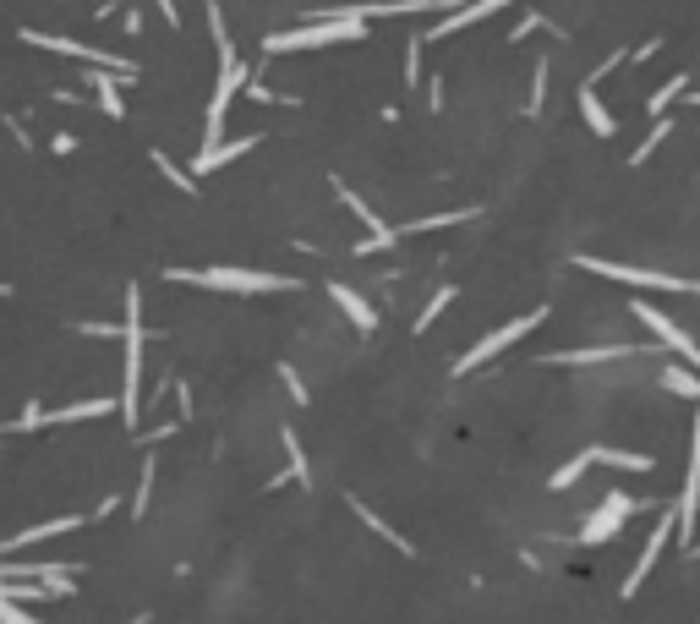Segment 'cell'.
I'll return each instance as SVG.
<instances>
[{"label": "cell", "mask_w": 700, "mask_h": 624, "mask_svg": "<svg viewBox=\"0 0 700 624\" xmlns=\"http://www.w3.org/2000/svg\"><path fill=\"white\" fill-rule=\"evenodd\" d=\"M367 39V22L361 17H312L290 33H268L263 55H290V50H323V44H356Z\"/></svg>", "instance_id": "cell-1"}, {"label": "cell", "mask_w": 700, "mask_h": 624, "mask_svg": "<svg viewBox=\"0 0 700 624\" xmlns=\"http://www.w3.org/2000/svg\"><path fill=\"white\" fill-rule=\"evenodd\" d=\"M121 340H126L121 416H126V427H137V406H143V291H137V285H126V323H121Z\"/></svg>", "instance_id": "cell-2"}, {"label": "cell", "mask_w": 700, "mask_h": 624, "mask_svg": "<svg viewBox=\"0 0 700 624\" xmlns=\"http://www.w3.org/2000/svg\"><path fill=\"white\" fill-rule=\"evenodd\" d=\"M170 280L203 285V291H296L290 274H263V269H170Z\"/></svg>", "instance_id": "cell-3"}, {"label": "cell", "mask_w": 700, "mask_h": 624, "mask_svg": "<svg viewBox=\"0 0 700 624\" xmlns=\"http://www.w3.org/2000/svg\"><path fill=\"white\" fill-rule=\"evenodd\" d=\"M580 269L586 274H608V280H624V285H646V291H690L700 296V280H684V274H657V269H629V263H608V258H591L580 252Z\"/></svg>", "instance_id": "cell-4"}, {"label": "cell", "mask_w": 700, "mask_h": 624, "mask_svg": "<svg viewBox=\"0 0 700 624\" xmlns=\"http://www.w3.org/2000/svg\"><path fill=\"white\" fill-rule=\"evenodd\" d=\"M547 318V307H536V312H525V318H515V323H504V329H493V334H487V340H476L471 345V351H465L460 356V362H454V373H476V367H482V362H493V356L498 351H509V345H515V340H525V334H531L536 329V323H542Z\"/></svg>", "instance_id": "cell-5"}, {"label": "cell", "mask_w": 700, "mask_h": 624, "mask_svg": "<svg viewBox=\"0 0 700 624\" xmlns=\"http://www.w3.org/2000/svg\"><path fill=\"white\" fill-rule=\"evenodd\" d=\"M586 466H624V471H651V455H635V449H586V455H575L564 471H553V488H575L580 477H586Z\"/></svg>", "instance_id": "cell-6"}, {"label": "cell", "mask_w": 700, "mask_h": 624, "mask_svg": "<svg viewBox=\"0 0 700 624\" xmlns=\"http://www.w3.org/2000/svg\"><path fill=\"white\" fill-rule=\"evenodd\" d=\"M247 83V66L230 55V61H219V88H214V99H208V126H203V148H214L219 143V132H225V115H230V99H236V88Z\"/></svg>", "instance_id": "cell-7"}, {"label": "cell", "mask_w": 700, "mask_h": 624, "mask_svg": "<svg viewBox=\"0 0 700 624\" xmlns=\"http://www.w3.org/2000/svg\"><path fill=\"white\" fill-rule=\"evenodd\" d=\"M640 504L629 499V493H608V499H602V510L586 520V526H580V542H591V548H597V542H608V537H618V531H624V520L635 515Z\"/></svg>", "instance_id": "cell-8"}, {"label": "cell", "mask_w": 700, "mask_h": 624, "mask_svg": "<svg viewBox=\"0 0 700 624\" xmlns=\"http://www.w3.org/2000/svg\"><path fill=\"white\" fill-rule=\"evenodd\" d=\"M635 318H640V323H646V329H651V334H657V340H662V345H668V351H679V356H684V362H690V367H695V373H700V345H695V340H690V334H684V329H679V323H673V318H662V312H657V307H646V302H635Z\"/></svg>", "instance_id": "cell-9"}, {"label": "cell", "mask_w": 700, "mask_h": 624, "mask_svg": "<svg viewBox=\"0 0 700 624\" xmlns=\"http://www.w3.org/2000/svg\"><path fill=\"white\" fill-rule=\"evenodd\" d=\"M673 531H679V515H673V504H668V515H662V520H657V531L646 537V553H640V559H635V570H629L624 597H635L640 586H646V575L657 570V559H662V548H668V537H673Z\"/></svg>", "instance_id": "cell-10"}, {"label": "cell", "mask_w": 700, "mask_h": 624, "mask_svg": "<svg viewBox=\"0 0 700 624\" xmlns=\"http://www.w3.org/2000/svg\"><path fill=\"white\" fill-rule=\"evenodd\" d=\"M509 0H471V6H454L449 17L438 22L433 33H422V44H438V39H449V33H460V28H471V22H482V17H493V11H504Z\"/></svg>", "instance_id": "cell-11"}, {"label": "cell", "mask_w": 700, "mask_h": 624, "mask_svg": "<svg viewBox=\"0 0 700 624\" xmlns=\"http://www.w3.org/2000/svg\"><path fill=\"white\" fill-rule=\"evenodd\" d=\"M651 351V345H591V351H553L547 362L558 367H586V362H618V356H640Z\"/></svg>", "instance_id": "cell-12"}, {"label": "cell", "mask_w": 700, "mask_h": 624, "mask_svg": "<svg viewBox=\"0 0 700 624\" xmlns=\"http://www.w3.org/2000/svg\"><path fill=\"white\" fill-rule=\"evenodd\" d=\"M77 526H83V515H61V520H44V526H28L22 537L0 542V559H6V553H17V548H33V542H44V537H61V531H77Z\"/></svg>", "instance_id": "cell-13"}, {"label": "cell", "mask_w": 700, "mask_h": 624, "mask_svg": "<svg viewBox=\"0 0 700 624\" xmlns=\"http://www.w3.org/2000/svg\"><path fill=\"white\" fill-rule=\"evenodd\" d=\"M329 296H334V302H340V307H345V318H350V323H356V329H361V334H372V329H378V312H372L367 302H361V296H356V291H350V285H329Z\"/></svg>", "instance_id": "cell-14"}, {"label": "cell", "mask_w": 700, "mask_h": 624, "mask_svg": "<svg viewBox=\"0 0 700 624\" xmlns=\"http://www.w3.org/2000/svg\"><path fill=\"white\" fill-rule=\"evenodd\" d=\"M247 148H258V137H236V143L203 148V154H197V176H208V170H219V165H230V159H241Z\"/></svg>", "instance_id": "cell-15"}, {"label": "cell", "mask_w": 700, "mask_h": 624, "mask_svg": "<svg viewBox=\"0 0 700 624\" xmlns=\"http://www.w3.org/2000/svg\"><path fill=\"white\" fill-rule=\"evenodd\" d=\"M580 115L591 121V132H597V137H613V115H608V104L597 99V83L580 88Z\"/></svg>", "instance_id": "cell-16"}, {"label": "cell", "mask_w": 700, "mask_h": 624, "mask_svg": "<svg viewBox=\"0 0 700 624\" xmlns=\"http://www.w3.org/2000/svg\"><path fill=\"white\" fill-rule=\"evenodd\" d=\"M662 389H673L684 400H700V373L695 367H662Z\"/></svg>", "instance_id": "cell-17"}, {"label": "cell", "mask_w": 700, "mask_h": 624, "mask_svg": "<svg viewBox=\"0 0 700 624\" xmlns=\"http://www.w3.org/2000/svg\"><path fill=\"white\" fill-rule=\"evenodd\" d=\"M684 88H690V72L668 77V83H662L657 94H651V104H646V110H651V115H668V104H673V99H684Z\"/></svg>", "instance_id": "cell-18"}, {"label": "cell", "mask_w": 700, "mask_h": 624, "mask_svg": "<svg viewBox=\"0 0 700 624\" xmlns=\"http://www.w3.org/2000/svg\"><path fill=\"white\" fill-rule=\"evenodd\" d=\"M668 132H673V121H668V115H657V121H651V132H646V143L635 148V159H629V165H646V159L662 148V137H668Z\"/></svg>", "instance_id": "cell-19"}, {"label": "cell", "mask_w": 700, "mask_h": 624, "mask_svg": "<svg viewBox=\"0 0 700 624\" xmlns=\"http://www.w3.org/2000/svg\"><path fill=\"white\" fill-rule=\"evenodd\" d=\"M449 302H454V285H443V291L433 296V302H427V312H422V318H416V329H427V323H433V318H438V312L449 307Z\"/></svg>", "instance_id": "cell-20"}, {"label": "cell", "mask_w": 700, "mask_h": 624, "mask_svg": "<svg viewBox=\"0 0 700 624\" xmlns=\"http://www.w3.org/2000/svg\"><path fill=\"white\" fill-rule=\"evenodd\" d=\"M154 165L165 170V176H170V181H175V187H181V192H197V181H192V176H181V170H175V165H170L165 154H154Z\"/></svg>", "instance_id": "cell-21"}, {"label": "cell", "mask_w": 700, "mask_h": 624, "mask_svg": "<svg viewBox=\"0 0 700 624\" xmlns=\"http://www.w3.org/2000/svg\"><path fill=\"white\" fill-rule=\"evenodd\" d=\"M422 77V39H411V50H405V83H416Z\"/></svg>", "instance_id": "cell-22"}, {"label": "cell", "mask_w": 700, "mask_h": 624, "mask_svg": "<svg viewBox=\"0 0 700 624\" xmlns=\"http://www.w3.org/2000/svg\"><path fill=\"white\" fill-rule=\"evenodd\" d=\"M159 11H165V22H181V6H175V0H159Z\"/></svg>", "instance_id": "cell-23"}, {"label": "cell", "mask_w": 700, "mask_h": 624, "mask_svg": "<svg viewBox=\"0 0 700 624\" xmlns=\"http://www.w3.org/2000/svg\"><path fill=\"white\" fill-rule=\"evenodd\" d=\"M695 559H700V548H695Z\"/></svg>", "instance_id": "cell-24"}, {"label": "cell", "mask_w": 700, "mask_h": 624, "mask_svg": "<svg viewBox=\"0 0 700 624\" xmlns=\"http://www.w3.org/2000/svg\"><path fill=\"white\" fill-rule=\"evenodd\" d=\"M695 104H700V94H695Z\"/></svg>", "instance_id": "cell-25"}]
</instances>
